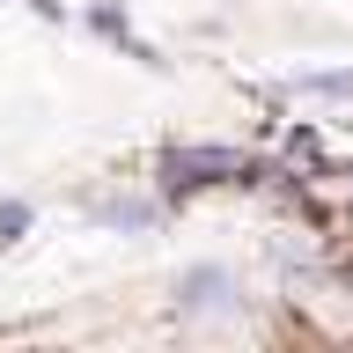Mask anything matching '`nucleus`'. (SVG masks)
<instances>
[{
  "mask_svg": "<svg viewBox=\"0 0 353 353\" xmlns=\"http://www.w3.org/2000/svg\"><path fill=\"white\" fill-rule=\"evenodd\" d=\"M22 228H30V206H22V199H8V206H0V236L15 243V236H22Z\"/></svg>",
  "mask_w": 353,
  "mask_h": 353,
  "instance_id": "6",
  "label": "nucleus"
},
{
  "mask_svg": "<svg viewBox=\"0 0 353 353\" xmlns=\"http://www.w3.org/2000/svg\"><path fill=\"white\" fill-rule=\"evenodd\" d=\"M96 221H103V228H154L162 206H154V199H96Z\"/></svg>",
  "mask_w": 353,
  "mask_h": 353,
  "instance_id": "3",
  "label": "nucleus"
},
{
  "mask_svg": "<svg viewBox=\"0 0 353 353\" xmlns=\"http://www.w3.org/2000/svg\"><path fill=\"white\" fill-rule=\"evenodd\" d=\"M154 176H162V192L170 199H184V192H214V184H258L265 176V162L258 154H243V148H162L154 154Z\"/></svg>",
  "mask_w": 353,
  "mask_h": 353,
  "instance_id": "1",
  "label": "nucleus"
},
{
  "mask_svg": "<svg viewBox=\"0 0 353 353\" xmlns=\"http://www.w3.org/2000/svg\"><path fill=\"white\" fill-rule=\"evenodd\" d=\"M88 30H103L110 44H125V52H140V44H132V30H125V15H118V8H88ZM140 59H148V52H140Z\"/></svg>",
  "mask_w": 353,
  "mask_h": 353,
  "instance_id": "5",
  "label": "nucleus"
},
{
  "mask_svg": "<svg viewBox=\"0 0 353 353\" xmlns=\"http://www.w3.org/2000/svg\"><path fill=\"white\" fill-rule=\"evenodd\" d=\"M294 96H331V103H353V74H294Z\"/></svg>",
  "mask_w": 353,
  "mask_h": 353,
  "instance_id": "4",
  "label": "nucleus"
},
{
  "mask_svg": "<svg viewBox=\"0 0 353 353\" xmlns=\"http://www.w3.org/2000/svg\"><path fill=\"white\" fill-rule=\"evenodd\" d=\"M170 294H176L184 316H228V309H243V280L228 265H192V272H176Z\"/></svg>",
  "mask_w": 353,
  "mask_h": 353,
  "instance_id": "2",
  "label": "nucleus"
}]
</instances>
